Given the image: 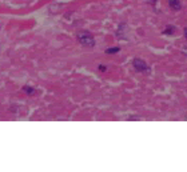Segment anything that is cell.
Wrapping results in <instances>:
<instances>
[{"instance_id": "7", "label": "cell", "mask_w": 187, "mask_h": 172, "mask_svg": "<svg viewBox=\"0 0 187 172\" xmlns=\"http://www.w3.org/2000/svg\"><path fill=\"white\" fill-rule=\"evenodd\" d=\"M99 71H100V72H104V71H107V67H106L104 64H100V65H99Z\"/></svg>"}, {"instance_id": "4", "label": "cell", "mask_w": 187, "mask_h": 172, "mask_svg": "<svg viewBox=\"0 0 187 172\" xmlns=\"http://www.w3.org/2000/svg\"><path fill=\"white\" fill-rule=\"evenodd\" d=\"M23 91L27 93V95H30V96H32V95H35V93H36L35 88H32V87H30V86H24V87H23Z\"/></svg>"}, {"instance_id": "1", "label": "cell", "mask_w": 187, "mask_h": 172, "mask_svg": "<svg viewBox=\"0 0 187 172\" xmlns=\"http://www.w3.org/2000/svg\"><path fill=\"white\" fill-rule=\"evenodd\" d=\"M76 39L83 47H87V48H92L95 45V39L94 36L91 35L88 31H80L76 34Z\"/></svg>"}, {"instance_id": "5", "label": "cell", "mask_w": 187, "mask_h": 172, "mask_svg": "<svg viewBox=\"0 0 187 172\" xmlns=\"http://www.w3.org/2000/svg\"><path fill=\"white\" fill-rule=\"evenodd\" d=\"M174 34H175L174 25H168V27H166V29L163 31V35H174Z\"/></svg>"}, {"instance_id": "6", "label": "cell", "mask_w": 187, "mask_h": 172, "mask_svg": "<svg viewBox=\"0 0 187 172\" xmlns=\"http://www.w3.org/2000/svg\"><path fill=\"white\" fill-rule=\"evenodd\" d=\"M119 51H120V47H112V48H107L104 52L108 55H114V54H118Z\"/></svg>"}, {"instance_id": "11", "label": "cell", "mask_w": 187, "mask_h": 172, "mask_svg": "<svg viewBox=\"0 0 187 172\" xmlns=\"http://www.w3.org/2000/svg\"><path fill=\"white\" fill-rule=\"evenodd\" d=\"M186 120H187V116H186Z\"/></svg>"}, {"instance_id": "10", "label": "cell", "mask_w": 187, "mask_h": 172, "mask_svg": "<svg viewBox=\"0 0 187 172\" xmlns=\"http://www.w3.org/2000/svg\"><path fill=\"white\" fill-rule=\"evenodd\" d=\"M184 36H186V39H187V27L184 28Z\"/></svg>"}, {"instance_id": "9", "label": "cell", "mask_w": 187, "mask_h": 172, "mask_svg": "<svg viewBox=\"0 0 187 172\" xmlns=\"http://www.w3.org/2000/svg\"><path fill=\"white\" fill-rule=\"evenodd\" d=\"M182 52H183L184 55H187V47H183V48H182Z\"/></svg>"}, {"instance_id": "3", "label": "cell", "mask_w": 187, "mask_h": 172, "mask_svg": "<svg viewBox=\"0 0 187 172\" xmlns=\"http://www.w3.org/2000/svg\"><path fill=\"white\" fill-rule=\"evenodd\" d=\"M167 2H168V6L171 7V9H174V11H180L182 3L179 0H167Z\"/></svg>"}, {"instance_id": "2", "label": "cell", "mask_w": 187, "mask_h": 172, "mask_svg": "<svg viewBox=\"0 0 187 172\" xmlns=\"http://www.w3.org/2000/svg\"><path fill=\"white\" fill-rule=\"evenodd\" d=\"M132 65H134V68H135L138 72H144V74L150 72V67H148V64H147L144 60L139 59V57H135V59L132 60Z\"/></svg>"}, {"instance_id": "8", "label": "cell", "mask_w": 187, "mask_h": 172, "mask_svg": "<svg viewBox=\"0 0 187 172\" xmlns=\"http://www.w3.org/2000/svg\"><path fill=\"white\" fill-rule=\"evenodd\" d=\"M157 2H158V0H147V3H148V4H152V6H154V4L157 3Z\"/></svg>"}]
</instances>
